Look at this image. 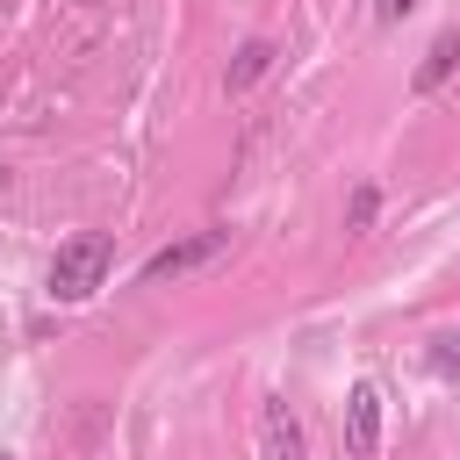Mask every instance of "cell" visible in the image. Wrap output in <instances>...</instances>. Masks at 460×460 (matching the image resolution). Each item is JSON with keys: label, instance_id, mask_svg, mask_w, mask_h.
Masks as SVG:
<instances>
[{"label": "cell", "instance_id": "obj_1", "mask_svg": "<svg viewBox=\"0 0 460 460\" xmlns=\"http://www.w3.org/2000/svg\"><path fill=\"white\" fill-rule=\"evenodd\" d=\"M108 266H115V244H108V237H72V244H58V259H50V295H58V302H86V295L108 280Z\"/></svg>", "mask_w": 460, "mask_h": 460}, {"label": "cell", "instance_id": "obj_2", "mask_svg": "<svg viewBox=\"0 0 460 460\" xmlns=\"http://www.w3.org/2000/svg\"><path fill=\"white\" fill-rule=\"evenodd\" d=\"M223 252H230V230H194V237H180V244L151 252V259H144V280H180V273H201V266H216Z\"/></svg>", "mask_w": 460, "mask_h": 460}, {"label": "cell", "instance_id": "obj_3", "mask_svg": "<svg viewBox=\"0 0 460 460\" xmlns=\"http://www.w3.org/2000/svg\"><path fill=\"white\" fill-rule=\"evenodd\" d=\"M374 446H381V388L374 381H352V395H345V453L352 460H374Z\"/></svg>", "mask_w": 460, "mask_h": 460}, {"label": "cell", "instance_id": "obj_4", "mask_svg": "<svg viewBox=\"0 0 460 460\" xmlns=\"http://www.w3.org/2000/svg\"><path fill=\"white\" fill-rule=\"evenodd\" d=\"M259 438H266V460H302V424H295V410H288L280 395H266V410H259Z\"/></svg>", "mask_w": 460, "mask_h": 460}, {"label": "cell", "instance_id": "obj_5", "mask_svg": "<svg viewBox=\"0 0 460 460\" xmlns=\"http://www.w3.org/2000/svg\"><path fill=\"white\" fill-rule=\"evenodd\" d=\"M453 65H460V29H446L424 58H417V72H410V93H438L446 79H453Z\"/></svg>", "mask_w": 460, "mask_h": 460}, {"label": "cell", "instance_id": "obj_6", "mask_svg": "<svg viewBox=\"0 0 460 460\" xmlns=\"http://www.w3.org/2000/svg\"><path fill=\"white\" fill-rule=\"evenodd\" d=\"M266 72H273V43H266V36H252V43L230 58V79H223V86H230V93H244V86H259Z\"/></svg>", "mask_w": 460, "mask_h": 460}, {"label": "cell", "instance_id": "obj_7", "mask_svg": "<svg viewBox=\"0 0 460 460\" xmlns=\"http://www.w3.org/2000/svg\"><path fill=\"white\" fill-rule=\"evenodd\" d=\"M374 208H381V194H374V180H359L345 201V230H374Z\"/></svg>", "mask_w": 460, "mask_h": 460}, {"label": "cell", "instance_id": "obj_8", "mask_svg": "<svg viewBox=\"0 0 460 460\" xmlns=\"http://www.w3.org/2000/svg\"><path fill=\"white\" fill-rule=\"evenodd\" d=\"M431 374H460V331H446V338H431Z\"/></svg>", "mask_w": 460, "mask_h": 460}, {"label": "cell", "instance_id": "obj_9", "mask_svg": "<svg viewBox=\"0 0 460 460\" xmlns=\"http://www.w3.org/2000/svg\"><path fill=\"white\" fill-rule=\"evenodd\" d=\"M374 14H381V22H402V14H417V0H381Z\"/></svg>", "mask_w": 460, "mask_h": 460}, {"label": "cell", "instance_id": "obj_10", "mask_svg": "<svg viewBox=\"0 0 460 460\" xmlns=\"http://www.w3.org/2000/svg\"><path fill=\"white\" fill-rule=\"evenodd\" d=\"M0 460H7V453H0Z\"/></svg>", "mask_w": 460, "mask_h": 460}]
</instances>
